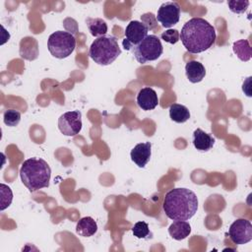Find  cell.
<instances>
[{"label": "cell", "instance_id": "1", "mask_svg": "<svg viewBox=\"0 0 252 252\" xmlns=\"http://www.w3.org/2000/svg\"><path fill=\"white\" fill-rule=\"evenodd\" d=\"M179 39L190 53H201L212 47L216 40L215 28L203 18H192L181 29Z\"/></svg>", "mask_w": 252, "mask_h": 252}, {"label": "cell", "instance_id": "2", "mask_svg": "<svg viewBox=\"0 0 252 252\" xmlns=\"http://www.w3.org/2000/svg\"><path fill=\"white\" fill-rule=\"evenodd\" d=\"M162 209L172 220H187L197 213L198 198L188 188H174L165 194Z\"/></svg>", "mask_w": 252, "mask_h": 252}, {"label": "cell", "instance_id": "3", "mask_svg": "<svg viewBox=\"0 0 252 252\" xmlns=\"http://www.w3.org/2000/svg\"><path fill=\"white\" fill-rule=\"evenodd\" d=\"M20 177L24 185L31 192H34L49 186L51 169L44 159L31 158L22 163Z\"/></svg>", "mask_w": 252, "mask_h": 252}, {"label": "cell", "instance_id": "4", "mask_svg": "<svg viewBox=\"0 0 252 252\" xmlns=\"http://www.w3.org/2000/svg\"><path fill=\"white\" fill-rule=\"evenodd\" d=\"M121 54L116 37L113 35H103L93 41L89 49L90 57L98 65L106 66L116 60Z\"/></svg>", "mask_w": 252, "mask_h": 252}, {"label": "cell", "instance_id": "5", "mask_svg": "<svg viewBox=\"0 0 252 252\" xmlns=\"http://www.w3.org/2000/svg\"><path fill=\"white\" fill-rule=\"evenodd\" d=\"M76 47L75 36L68 32L57 31L51 33L47 39V48L52 56L63 59L70 56Z\"/></svg>", "mask_w": 252, "mask_h": 252}, {"label": "cell", "instance_id": "6", "mask_svg": "<svg viewBox=\"0 0 252 252\" xmlns=\"http://www.w3.org/2000/svg\"><path fill=\"white\" fill-rule=\"evenodd\" d=\"M131 51L139 63L145 64L159 58L163 52V47L160 39L156 34H148Z\"/></svg>", "mask_w": 252, "mask_h": 252}, {"label": "cell", "instance_id": "7", "mask_svg": "<svg viewBox=\"0 0 252 252\" xmlns=\"http://www.w3.org/2000/svg\"><path fill=\"white\" fill-rule=\"evenodd\" d=\"M148 32L149 29L143 22L131 21L125 29V38L122 41L124 49L132 50L148 35Z\"/></svg>", "mask_w": 252, "mask_h": 252}, {"label": "cell", "instance_id": "8", "mask_svg": "<svg viewBox=\"0 0 252 252\" xmlns=\"http://www.w3.org/2000/svg\"><path fill=\"white\" fill-rule=\"evenodd\" d=\"M82 113L79 110L67 111L58 118V128L65 136H76L82 130Z\"/></svg>", "mask_w": 252, "mask_h": 252}, {"label": "cell", "instance_id": "9", "mask_svg": "<svg viewBox=\"0 0 252 252\" xmlns=\"http://www.w3.org/2000/svg\"><path fill=\"white\" fill-rule=\"evenodd\" d=\"M228 235L236 245H242L252 239V224L246 219H236L229 226Z\"/></svg>", "mask_w": 252, "mask_h": 252}, {"label": "cell", "instance_id": "10", "mask_svg": "<svg viewBox=\"0 0 252 252\" xmlns=\"http://www.w3.org/2000/svg\"><path fill=\"white\" fill-rule=\"evenodd\" d=\"M156 19L165 29L176 25L180 19L179 4L172 1L162 3L158 10Z\"/></svg>", "mask_w": 252, "mask_h": 252}, {"label": "cell", "instance_id": "11", "mask_svg": "<svg viewBox=\"0 0 252 252\" xmlns=\"http://www.w3.org/2000/svg\"><path fill=\"white\" fill-rule=\"evenodd\" d=\"M152 156V144L150 142H144L137 144L131 151L130 157L132 161L138 167H145L150 161Z\"/></svg>", "mask_w": 252, "mask_h": 252}, {"label": "cell", "instance_id": "12", "mask_svg": "<svg viewBox=\"0 0 252 252\" xmlns=\"http://www.w3.org/2000/svg\"><path fill=\"white\" fill-rule=\"evenodd\" d=\"M137 104L143 110H153L158 104V97L156 91L152 88H143L137 94Z\"/></svg>", "mask_w": 252, "mask_h": 252}, {"label": "cell", "instance_id": "13", "mask_svg": "<svg viewBox=\"0 0 252 252\" xmlns=\"http://www.w3.org/2000/svg\"><path fill=\"white\" fill-rule=\"evenodd\" d=\"M192 143L196 150L199 152H208L210 151L215 145V138L203 131L200 128H197L193 132Z\"/></svg>", "mask_w": 252, "mask_h": 252}, {"label": "cell", "instance_id": "14", "mask_svg": "<svg viewBox=\"0 0 252 252\" xmlns=\"http://www.w3.org/2000/svg\"><path fill=\"white\" fill-rule=\"evenodd\" d=\"M185 74L189 82L196 84L200 83L205 78L206 69L201 62L197 60H191L185 65Z\"/></svg>", "mask_w": 252, "mask_h": 252}, {"label": "cell", "instance_id": "15", "mask_svg": "<svg viewBox=\"0 0 252 252\" xmlns=\"http://www.w3.org/2000/svg\"><path fill=\"white\" fill-rule=\"evenodd\" d=\"M168 233L175 240L185 239L191 233V225L186 220H175L169 225Z\"/></svg>", "mask_w": 252, "mask_h": 252}, {"label": "cell", "instance_id": "16", "mask_svg": "<svg viewBox=\"0 0 252 252\" xmlns=\"http://www.w3.org/2000/svg\"><path fill=\"white\" fill-rule=\"evenodd\" d=\"M97 231V223L92 217L82 218L76 225V232L84 237L93 236Z\"/></svg>", "mask_w": 252, "mask_h": 252}, {"label": "cell", "instance_id": "17", "mask_svg": "<svg viewBox=\"0 0 252 252\" xmlns=\"http://www.w3.org/2000/svg\"><path fill=\"white\" fill-rule=\"evenodd\" d=\"M86 24L89 32L94 37L103 36L107 32V25L105 21L100 18H87Z\"/></svg>", "mask_w": 252, "mask_h": 252}, {"label": "cell", "instance_id": "18", "mask_svg": "<svg viewBox=\"0 0 252 252\" xmlns=\"http://www.w3.org/2000/svg\"><path fill=\"white\" fill-rule=\"evenodd\" d=\"M169 117L176 123H184L190 118V111L183 104L173 103L169 106Z\"/></svg>", "mask_w": 252, "mask_h": 252}, {"label": "cell", "instance_id": "19", "mask_svg": "<svg viewBox=\"0 0 252 252\" xmlns=\"http://www.w3.org/2000/svg\"><path fill=\"white\" fill-rule=\"evenodd\" d=\"M232 49H233V52L238 57V59H240L241 61L246 62L250 60L252 52H251V46L247 39H239L234 41L232 45Z\"/></svg>", "mask_w": 252, "mask_h": 252}, {"label": "cell", "instance_id": "20", "mask_svg": "<svg viewBox=\"0 0 252 252\" xmlns=\"http://www.w3.org/2000/svg\"><path fill=\"white\" fill-rule=\"evenodd\" d=\"M132 233L134 236H136L137 238H151L152 237V232L150 231L149 228V224L145 221H138L134 224V226L132 227Z\"/></svg>", "mask_w": 252, "mask_h": 252}, {"label": "cell", "instance_id": "21", "mask_svg": "<svg viewBox=\"0 0 252 252\" xmlns=\"http://www.w3.org/2000/svg\"><path fill=\"white\" fill-rule=\"evenodd\" d=\"M3 121L7 126L15 127L21 121V113L16 109H7L3 113Z\"/></svg>", "mask_w": 252, "mask_h": 252}, {"label": "cell", "instance_id": "22", "mask_svg": "<svg viewBox=\"0 0 252 252\" xmlns=\"http://www.w3.org/2000/svg\"><path fill=\"white\" fill-rule=\"evenodd\" d=\"M0 193H1V206L0 210L4 211L6 208H8L13 200V193L9 186L5 185L4 183L0 184Z\"/></svg>", "mask_w": 252, "mask_h": 252}, {"label": "cell", "instance_id": "23", "mask_svg": "<svg viewBox=\"0 0 252 252\" xmlns=\"http://www.w3.org/2000/svg\"><path fill=\"white\" fill-rule=\"evenodd\" d=\"M227 5H228L229 10L232 13L242 14L247 10V8L249 6V1H247V0H242V1L232 0V1H228Z\"/></svg>", "mask_w": 252, "mask_h": 252}, {"label": "cell", "instance_id": "24", "mask_svg": "<svg viewBox=\"0 0 252 252\" xmlns=\"http://www.w3.org/2000/svg\"><path fill=\"white\" fill-rule=\"evenodd\" d=\"M161 39L170 44H175L179 40V32L177 30H166L160 34Z\"/></svg>", "mask_w": 252, "mask_h": 252}]
</instances>
